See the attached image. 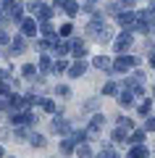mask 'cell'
<instances>
[{"instance_id": "cell-1", "label": "cell", "mask_w": 155, "mask_h": 158, "mask_svg": "<svg viewBox=\"0 0 155 158\" xmlns=\"http://www.w3.org/2000/svg\"><path fill=\"white\" fill-rule=\"evenodd\" d=\"M139 63V56H118V58H113V63H111V69L108 71H116V74H124V71H129L132 66H137Z\"/></svg>"}, {"instance_id": "cell-2", "label": "cell", "mask_w": 155, "mask_h": 158, "mask_svg": "<svg viewBox=\"0 0 155 158\" xmlns=\"http://www.w3.org/2000/svg\"><path fill=\"white\" fill-rule=\"evenodd\" d=\"M50 132H53V135H68V132H71V118H63V116L53 118V121H50Z\"/></svg>"}, {"instance_id": "cell-3", "label": "cell", "mask_w": 155, "mask_h": 158, "mask_svg": "<svg viewBox=\"0 0 155 158\" xmlns=\"http://www.w3.org/2000/svg\"><path fill=\"white\" fill-rule=\"evenodd\" d=\"M66 48H68V53H74V58H76V61H82L84 56H87V48H84V42L79 37H71L66 42Z\"/></svg>"}, {"instance_id": "cell-4", "label": "cell", "mask_w": 155, "mask_h": 158, "mask_svg": "<svg viewBox=\"0 0 155 158\" xmlns=\"http://www.w3.org/2000/svg\"><path fill=\"white\" fill-rule=\"evenodd\" d=\"M132 42H134V34H132V32H124L121 37H116L113 50H116V53H124V50H129V48H132Z\"/></svg>"}, {"instance_id": "cell-5", "label": "cell", "mask_w": 155, "mask_h": 158, "mask_svg": "<svg viewBox=\"0 0 155 158\" xmlns=\"http://www.w3.org/2000/svg\"><path fill=\"white\" fill-rule=\"evenodd\" d=\"M84 71H87V61H74L71 66H68V77H71V79L82 77Z\"/></svg>"}, {"instance_id": "cell-6", "label": "cell", "mask_w": 155, "mask_h": 158, "mask_svg": "<svg viewBox=\"0 0 155 158\" xmlns=\"http://www.w3.org/2000/svg\"><path fill=\"white\" fill-rule=\"evenodd\" d=\"M34 34H37V24L32 19H24L21 21V37H34Z\"/></svg>"}, {"instance_id": "cell-7", "label": "cell", "mask_w": 155, "mask_h": 158, "mask_svg": "<svg viewBox=\"0 0 155 158\" xmlns=\"http://www.w3.org/2000/svg\"><path fill=\"white\" fill-rule=\"evenodd\" d=\"M145 135H147L145 129H132V135H126V142H132V145H145Z\"/></svg>"}, {"instance_id": "cell-8", "label": "cell", "mask_w": 155, "mask_h": 158, "mask_svg": "<svg viewBox=\"0 0 155 158\" xmlns=\"http://www.w3.org/2000/svg\"><path fill=\"white\" fill-rule=\"evenodd\" d=\"M55 6H61L63 11L68 13V16H76V13H79V6H76V3H74V0H58Z\"/></svg>"}, {"instance_id": "cell-9", "label": "cell", "mask_w": 155, "mask_h": 158, "mask_svg": "<svg viewBox=\"0 0 155 158\" xmlns=\"http://www.w3.org/2000/svg\"><path fill=\"white\" fill-rule=\"evenodd\" d=\"M129 158H150V150L145 145H132V150H129Z\"/></svg>"}, {"instance_id": "cell-10", "label": "cell", "mask_w": 155, "mask_h": 158, "mask_svg": "<svg viewBox=\"0 0 155 158\" xmlns=\"http://www.w3.org/2000/svg\"><path fill=\"white\" fill-rule=\"evenodd\" d=\"M24 48H27V40H24V37H13L11 40V56H18Z\"/></svg>"}, {"instance_id": "cell-11", "label": "cell", "mask_w": 155, "mask_h": 158, "mask_svg": "<svg viewBox=\"0 0 155 158\" xmlns=\"http://www.w3.org/2000/svg\"><path fill=\"white\" fill-rule=\"evenodd\" d=\"M29 142H32V148H45L47 145L45 135H39V132H29Z\"/></svg>"}, {"instance_id": "cell-12", "label": "cell", "mask_w": 155, "mask_h": 158, "mask_svg": "<svg viewBox=\"0 0 155 158\" xmlns=\"http://www.w3.org/2000/svg\"><path fill=\"white\" fill-rule=\"evenodd\" d=\"M116 21L121 24V27H134V13L124 11V13H118V16H116Z\"/></svg>"}, {"instance_id": "cell-13", "label": "cell", "mask_w": 155, "mask_h": 158, "mask_svg": "<svg viewBox=\"0 0 155 158\" xmlns=\"http://www.w3.org/2000/svg\"><path fill=\"white\" fill-rule=\"evenodd\" d=\"M21 74H24V79H27V82H34V79H37V66L27 63V66L21 69Z\"/></svg>"}, {"instance_id": "cell-14", "label": "cell", "mask_w": 155, "mask_h": 158, "mask_svg": "<svg viewBox=\"0 0 155 158\" xmlns=\"http://www.w3.org/2000/svg\"><path fill=\"white\" fill-rule=\"evenodd\" d=\"M92 66L95 69H105V71H108V69H111V58H108V56H97L92 61Z\"/></svg>"}, {"instance_id": "cell-15", "label": "cell", "mask_w": 155, "mask_h": 158, "mask_svg": "<svg viewBox=\"0 0 155 158\" xmlns=\"http://www.w3.org/2000/svg\"><path fill=\"white\" fill-rule=\"evenodd\" d=\"M47 71H53V61H50V56H42L39 58V74H47Z\"/></svg>"}, {"instance_id": "cell-16", "label": "cell", "mask_w": 155, "mask_h": 158, "mask_svg": "<svg viewBox=\"0 0 155 158\" xmlns=\"http://www.w3.org/2000/svg\"><path fill=\"white\" fill-rule=\"evenodd\" d=\"M150 108H153V100H150V98H145V100L137 106V113H139V116H150Z\"/></svg>"}, {"instance_id": "cell-17", "label": "cell", "mask_w": 155, "mask_h": 158, "mask_svg": "<svg viewBox=\"0 0 155 158\" xmlns=\"http://www.w3.org/2000/svg\"><path fill=\"white\" fill-rule=\"evenodd\" d=\"M74 153H76L79 158H92V148H89L87 142H82V145H76V150H74Z\"/></svg>"}, {"instance_id": "cell-18", "label": "cell", "mask_w": 155, "mask_h": 158, "mask_svg": "<svg viewBox=\"0 0 155 158\" xmlns=\"http://www.w3.org/2000/svg\"><path fill=\"white\" fill-rule=\"evenodd\" d=\"M116 124H118V129H134V121L129 116H116Z\"/></svg>"}, {"instance_id": "cell-19", "label": "cell", "mask_w": 155, "mask_h": 158, "mask_svg": "<svg viewBox=\"0 0 155 158\" xmlns=\"http://www.w3.org/2000/svg\"><path fill=\"white\" fill-rule=\"evenodd\" d=\"M74 150H76V145H74L68 137H66V140H61V153H63V156H71Z\"/></svg>"}, {"instance_id": "cell-20", "label": "cell", "mask_w": 155, "mask_h": 158, "mask_svg": "<svg viewBox=\"0 0 155 158\" xmlns=\"http://www.w3.org/2000/svg\"><path fill=\"white\" fill-rule=\"evenodd\" d=\"M13 140H16V142H27L29 140V129H27V127L16 129V132H13Z\"/></svg>"}, {"instance_id": "cell-21", "label": "cell", "mask_w": 155, "mask_h": 158, "mask_svg": "<svg viewBox=\"0 0 155 158\" xmlns=\"http://www.w3.org/2000/svg\"><path fill=\"white\" fill-rule=\"evenodd\" d=\"M118 103H121L124 108H129V106H134V95H129V92H121V95H118Z\"/></svg>"}, {"instance_id": "cell-22", "label": "cell", "mask_w": 155, "mask_h": 158, "mask_svg": "<svg viewBox=\"0 0 155 158\" xmlns=\"http://www.w3.org/2000/svg\"><path fill=\"white\" fill-rule=\"evenodd\" d=\"M111 140L113 142H126V129H113L111 132Z\"/></svg>"}, {"instance_id": "cell-23", "label": "cell", "mask_w": 155, "mask_h": 158, "mask_svg": "<svg viewBox=\"0 0 155 158\" xmlns=\"http://www.w3.org/2000/svg\"><path fill=\"white\" fill-rule=\"evenodd\" d=\"M11 19L13 21H24V6H13L11 8Z\"/></svg>"}, {"instance_id": "cell-24", "label": "cell", "mask_w": 155, "mask_h": 158, "mask_svg": "<svg viewBox=\"0 0 155 158\" xmlns=\"http://www.w3.org/2000/svg\"><path fill=\"white\" fill-rule=\"evenodd\" d=\"M118 92V85L116 82H105V87H103V95H116Z\"/></svg>"}, {"instance_id": "cell-25", "label": "cell", "mask_w": 155, "mask_h": 158, "mask_svg": "<svg viewBox=\"0 0 155 158\" xmlns=\"http://www.w3.org/2000/svg\"><path fill=\"white\" fill-rule=\"evenodd\" d=\"M55 95H61V98H71V87H68V85H58V87H55Z\"/></svg>"}, {"instance_id": "cell-26", "label": "cell", "mask_w": 155, "mask_h": 158, "mask_svg": "<svg viewBox=\"0 0 155 158\" xmlns=\"http://www.w3.org/2000/svg\"><path fill=\"white\" fill-rule=\"evenodd\" d=\"M97 108H100V100H97V98H89V100L84 103V111H97Z\"/></svg>"}, {"instance_id": "cell-27", "label": "cell", "mask_w": 155, "mask_h": 158, "mask_svg": "<svg viewBox=\"0 0 155 158\" xmlns=\"http://www.w3.org/2000/svg\"><path fill=\"white\" fill-rule=\"evenodd\" d=\"M39 106H42L47 113H55V103H53V100H39Z\"/></svg>"}, {"instance_id": "cell-28", "label": "cell", "mask_w": 155, "mask_h": 158, "mask_svg": "<svg viewBox=\"0 0 155 158\" xmlns=\"http://www.w3.org/2000/svg\"><path fill=\"white\" fill-rule=\"evenodd\" d=\"M97 158H118V153H116V150H111V148H105V150L100 153Z\"/></svg>"}, {"instance_id": "cell-29", "label": "cell", "mask_w": 155, "mask_h": 158, "mask_svg": "<svg viewBox=\"0 0 155 158\" xmlns=\"http://www.w3.org/2000/svg\"><path fill=\"white\" fill-rule=\"evenodd\" d=\"M53 71H55V74H63V71H66V61H58V63H53Z\"/></svg>"}, {"instance_id": "cell-30", "label": "cell", "mask_w": 155, "mask_h": 158, "mask_svg": "<svg viewBox=\"0 0 155 158\" xmlns=\"http://www.w3.org/2000/svg\"><path fill=\"white\" fill-rule=\"evenodd\" d=\"M61 34H63V37H71V34H74V27H71V24H63V27H61Z\"/></svg>"}, {"instance_id": "cell-31", "label": "cell", "mask_w": 155, "mask_h": 158, "mask_svg": "<svg viewBox=\"0 0 155 158\" xmlns=\"http://www.w3.org/2000/svg\"><path fill=\"white\" fill-rule=\"evenodd\" d=\"M153 129H155V118L147 116V121H145V132H153Z\"/></svg>"}, {"instance_id": "cell-32", "label": "cell", "mask_w": 155, "mask_h": 158, "mask_svg": "<svg viewBox=\"0 0 155 158\" xmlns=\"http://www.w3.org/2000/svg\"><path fill=\"white\" fill-rule=\"evenodd\" d=\"M3 95H8V82H6V79H0V98H3Z\"/></svg>"}, {"instance_id": "cell-33", "label": "cell", "mask_w": 155, "mask_h": 158, "mask_svg": "<svg viewBox=\"0 0 155 158\" xmlns=\"http://www.w3.org/2000/svg\"><path fill=\"white\" fill-rule=\"evenodd\" d=\"M0 45H11V37L6 32H0Z\"/></svg>"}, {"instance_id": "cell-34", "label": "cell", "mask_w": 155, "mask_h": 158, "mask_svg": "<svg viewBox=\"0 0 155 158\" xmlns=\"http://www.w3.org/2000/svg\"><path fill=\"white\" fill-rule=\"evenodd\" d=\"M3 6H6V8H13L16 3H13V0H3Z\"/></svg>"}, {"instance_id": "cell-35", "label": "cell", "mask_w": 155, "mask_h": 158, "mask_svg": "<svg viewBox=\"0 0 155 158\" xmlns=\"http://www.w3.org/2000/svg\"><path fill=\"white\" fill-rule=\"evenodd\" d=\"M8 137V129H0V140H6Z\"/></svg>"}, {"instance_id": "cell-36", "label": "cell", "mask_w": 155, "mask_h": 158, "mask_svg": "<svg viewBox=\"0 0 155 158\" xmlns=\"http://www.w3.org/2000/svg\"><path fill=\"white\" fill-rule=\"evenodd\" d=\"M0 158H6V150H3V148H0Z\"/></svg>"}, {"instance_id": "cell-37", "label": "cell", "mask_w": 155, "mask_h": 158, "mask_svg": "<svg viewBox=\"0 0 155 158\" xmlns=\"http://www.w3.org/2000/svg\"><path fill=\"white\" fill-rule=\"evenodd\" d=\"M6 158H16V156H6Z\"/></svg>"}]
</instances>
